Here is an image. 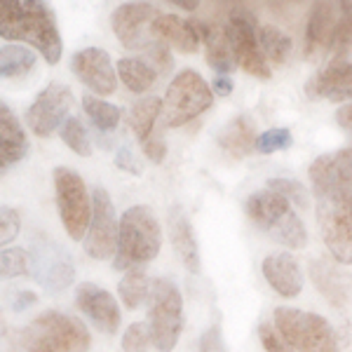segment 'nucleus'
I'll list each match as a JSON object with an SVG mask.
<instances>
[{"mask_svg":"<svg viewBox=\"0 0 352 352\" xmlns=\"http://www.w3.org/2000/svg\"><path fill=\"white\" fill-rule=\"evenodd\" d=\"M310 277L329 303L336 305V308H343L345 305V289H343V282H340L336 270L329 268L324 261H315V263L310 265Z\"/></svg>","mask_w":352,"mask_h":352,"instance_id":"obj_28","label":"nucleus"},{"mask_svg":"<svg viewBox=\"0 0 352 352\" xmlns=\"http://www.w3.org/2000/svg\"><path fill=\"white\" fill-rule=\"evenodd\" d=\"M340 16H343V3H315L305 24V59L320 61L333 47Z\"/></svg>","mask_w":352,"mask_h":352,"instance_id":"obj_15","label":"nucleus"},{"mask_svg":"<svg viewBox=\"0 0 352 352\" xmlns=\"http://www.w3.org/2000/svg\"><path fill=\"white\" fill-rule=\"evenodd\" d=\"M33 303H38V296L33 292H26V289H19L16 292V296L12 300V310L14 312H21V310H26V308H31Z\"/></svg>","mask_w":352,"mask_h":352,"instance_id":"obj_45","label":"nucleus"},{"mask_svg":"<svg viewBox=\"0 0 352 352\" xmlns=\"http://www.w3.org/2000/svg\"><path fill=\"white\" fill-rule=\"evenodd\" d=\"M212 92L217 94V96H230V92H232V82H230V78H228V76H217V78H214V82H212Z\"/></svg>","mask_w":352,"mask_h":352,"instance_id":"obj_47","label":"nucleus"},{"mask_svg":"<svg viewBox=\"0 0 352 352\" xmlns=\"http://www.w3.org/2000/svg\"><path fill=\"white\" fill-rule=\"evenodd\" d=\"M73 282V265L68 261H59V263L50 265L47 275L43 277V285L52 292H59V289L68 287Z\"/></svg>","mask_w":352,"mask_h":352,"instance_id":"obj_39","label":"nucleus"},{"mask_svg":"<svg viewBox=\"0 0 352 352\" xmlns=\"http://www.w3.org/2000/svg\"><path fill=\"white\" fill-rule=\"evenodd\" d=\"M247 217L256 228L268 232L275 242L289 249H303L308 244L303 221L296 217L287 197L277 195L275 190H258L247 197Z\"/></svg>","mask_w":352,"mask_h":352,"instance_id":"obj_3","label":"nucleus"},{"mask_svg":"<svg viewBox=\"0 0 352 352\" xmlns=\"http://www.w3.org/2000/svg\"><path fill=\"white\" fill-rule=\"evenodd\" d=\"M167 226H169V240H172V247L176 256L181 258V263H184V268L192 272V275L200 272V252H197V240L188 217L179 207H172Z\"/></svg>","mask_w":352,"mask_h":352,"instance_id":"obj_21","label":"nucleus"},{"mask_svg":"<svg viewBox=\"0 0 352 352\" xmlns=\"http://www.w3.org/2000/svg\"><path fill=\"white\" fill-rule=\"evenodd\" d=\"M258 43H261L263 54L268 56L272 64H285L289 59V54H292V38L275 26H261Z\"/></svg>","mask_w":352,"mask_h":352,"instance_id":"obj_30","label":"nucleus"},{"mask_svg":"<svg viewBox=\"0 0 352 352\" xmlns=\"http://www.w3.org/2000/svg\"><path fill=\"white\" fill-rule=\"evenodd\" d=\"M317 223L329 254L343 265L352 263V195L317 197Z\"/></svg>","mask_w":352,"mask_h":352,"instance_id":"obj_9","label":"nucleus"},{"mask_svg":"<svg viewBox=\"0 0 352 352\" xmlns=\"http://www.w3.org/2000/svg\"><path fill=\"white\" fill-rule=\"evenodd\" d=\"M148 343H153L151 329H148V324H141V322L129 324V329L122 336V350L124 352H146L148 350Z\"/></svg>","mask_w":352,"mask_h":352,"instance_id":"obj_38","label":"nucleus"},{"mask_svg":"<svg viewBox=\"0 0 352 352\" xmlns=\"http://www.w3.org/2000/svg\"><path fill=\"white\" fill-rule=\"evenodd\" d=\"M92 204L94 212L87 237H85V252L96 261L116 258L118 242H120V223L116 217V207L104 188H94Z\"/></svg>","mask_w":352,"mask_h":352,"instance_id":"obj_11","label":"nucleus"},{"mask_svg":"<svg viewBox=\"0 0 352 352\" xmlns=\"http://www.w3.org/2000/svg\"><path fill=\"white\" fill-rule=\"evenodd\" d=\"M82 109L87 113L89 120H92L99 129H104V132H111V129H116L118 124H120L122 111L113 104H106L104 99H96L92 94H85Z\"/></svg>","mask_w":352,"mask_h":352,"instance_id":"obj_31","label":"nucleus"},{"mask_svg":"<svg viewBox=\"0 0 352 352\" xmlns=\"http://www.w3.org/2000/svg\"><path fill=\"white\" fill-rule=\"evenodd\" d=\"M24 343L31 352H87L89 331L76 317L47 310L26 327Z\"/></svg>","mask_w":352,"mask_h":352,"instance_id":"obj_4","label":"nucleus"},{"mask_svg":"<svg viewBox=\"0 0 352 352\" xmlns=\"http://www.w3.org/2000/svg\"><path fill=\"white\" fill-rule=\"evenodd\" d=\"M73 109V92L61 82H52L36 96L31 109L26 111V122L36 136L54 134L66 124V116Z\"/></svg>","mask_w":352,"mask_h":352,"instance_id":"obj_12","label":"nucleus"},{"mask_svg":"<svg viewBox=\"0 0 352 352\" xmlns=\"http://www.w3.org/2000/svg\"><path fill=\"white\" fill-rule=\"evenodd\" d=\"M268 190H275L277 195L287 197L289 202H294L300 209H308V190H305L303 184L294 179H268Z\"/></svg>","mask_w":352,"mask_h":352,"instance_id":"obj_33","label":"nucleus"},{"mask_svg":"<svg viewBox=\"0 0 352 352\" xmlns=\"http://www.w3.org/2000/svg\"><path fill=\"white\" fill-rule=\"evenodd\" d=\"M160 223L155 214L146 204H134L122 214L120 221V242L113 258V268L132 272L139 270L160 254Z\"/></svg>","mask_w":352,"mask_h":352,"instance_id":"obj_2","label":"nucleus"},{"mask_svg":"<svg viewBox=\"0 0 352 352\" xmlns=\"http://www.w3.org/2000/svg\"><path fill=\"white\" fill-rule=\"evenodd\" d=\"M0 36L36 47L47 64H59L61 38L52 10L38 0H3L0 3Z\"/></svg>","mask_w":352,"mask_h":352,"instance_id":"obj_1","label":"nucleus"},{"mask_svg":"<svg viewBox=\"0 0 352 352\" xmlns=\"http://www.w3.org/2000/svg\"><path fill=\"white\" fill-rule=\"evenodd\" d=\"M195 33L200 36V41L204 43V56H207V64L214 68L221 76L235 71V54H232V43L228 36V28L226 26H214L200 19H190Z\"/></svg>","mask_w":352,"mask_h":352,"instance_id":"obj_19","label":"nucleus"},{"mask_svg":"<svg viewBox=\"0 0 352 352\" xmlns=\"http://www.w3.org/2000/svg\"><path fill=\"white\" fill-rule=\"evenodd\" d=\"M71 68L78 76V80L85 87L92 89L94 94L109 96L116 92L118 87L116 71H113L109 52H104L101 47H85L80 52H76L71 59Z\"/></svg>","mask_w":352,"mask_h":352,"instance_id":"obj_16","label":"nucleus"},{"mask_svg":"<svg viewBox=\"0 0 352 352\" xmlns=\"http://www.w3.org/2000/svg\"><path fill=\"white\" fill-rule=\"evenodd\" d=\"M315 197L352 195V148L324 153L308 167Z\"/></svg>","mask_w":352,"mask_h":352,"instance_id":"obj_13","label":"nucleus"},{"mask_svg":"<svg viewBox=\"0 0 352 352\" xmlns=\"http://www.w3.org/2000/svg\"><path fill=\"white\" fill-rule=\"evenodd\" d=\"M160 16L151 3H124L111 14V26L116 38L127 50H144L153 41L151 26Z\"/></svg>","mask_w":352,"mask_h":352,"instance_id":"obj_14","label":"nucleus"},{"mask_svg":"<svg viewBox=\"0 0 352 352\" xmlns=\"http://www.w3.org/2000/svg\"><path fill=\"white\" fill-rule=\"evenodd\" d=\"M228 36L232 43V54H235L237 66L244 68L249 76L261 78V80H268L270 78V66L263 56L258 43V21L256 14L252 12L244 5H235L228 14Z\"/></svg>","mask_w":352,"mask_h":352,"instance_id":"obj_10","label":"nucleus"},{"mask_svg":"<svg viewBox=\"0 0 352 352\" xmlns=\"http://www.w3.org/2000/svg\"><path fill=\"white\" fill-rule=\"evenodd\" d=\"M151 33L155 41H160L164 45H172L179 52L192 54L197 52V45H200V36L195 33L190 19H181L176 14H160L151 26Z\"/></svg>","mask_w":352,"mask_h":352,"instance_id":"obj_22","label":"nucleus"},{"mask_svg":"<svg viewBox=\"0 0 352 352\" xmlns=\"http://www.w3.org/2000/svg\"><path fill=\"white\" fill-rule=\"evenodd\" d=\"M19 228H21L19 212L12 209V207L0 209V242L10 244L16 235H19Z\"/></svg>","mask_w":352,"mask_h":352,"instance_id":"obj_40","label":"nucleus"},{"mask_svg":"<svg viewBox=\"0 0 352 352\" xmlns=\"http://www.w3.org/2000/svg\"><path fill=\"white\" fill-rule=\"evenodd\" d=\"M36 66V54L28 47H19V45H5L0 50V76L5 80H16V78H24L33 71Z\"/></svg>","mask_w":352,"mask_h":352,"instance_id":"obj_27","label":"nucleus"},{"mask_svg":"<svg viewBox=\"0 0 352 352\" xmlns=\"http://www.w3.org/2000/svg\"><path fill=\"white\" fill-rule=\"evenodd\" d=\"M76 303L101 331L116 333V329L120 327V308L106 289L85 282L76 292Z\"/></svg>","mask_w":352,"mask_h":352,"instance_id":"obj_18","label":"nucleus"},{"mask_svg":"<svg viewBox=\"0 0 352 352\" xmlns=\"http://www.w3.org/2000/svg\"><path fill=\"white\" fill-rule=\"evenodd\" d=\"M116 167H118V169H122V172L134 174V176H139V174H141V167L136 164L134 153L129 151V148H120V151L116 153Z\"/></svg>","mask_w":352,"mask_h":352,"instance_id":"obj_44","label":"nucleus"},{"mask_svg":"<svg viewBox=\"0 0 352 352\" xmlns=\"http://www.w3.org/2000/svg\"><path fill=\"white\" fill-rule=\"evenodd\" d=\"M352 50V3H343V16L333 38L331 54H336V59H343V54H348Z\"/></svg>","mask_w":352,"mask_h":352,"instance_id":"obj_34","label":"nucleus"},{"mask_svg":"<svg viewBox=\"0 0 352 352\" xmlns=\"http://www.w3.org/2000/svg\"><path fill=\"white\" fill-rule=\"evenodd\" d=\"M26 153L28 139L24 127L19 124L8 104H0V164H3V172L19 162Z\"/></svg>","mask_w":352,"mask_h":352,"instance_id":"obj_23","label":"nucleus"},{"mask_svg":"<svg viewBox=\"0 0 352 352\" xmlns=\"http://www.w3.org/2000/svg\"><path fill=\"white\" fill-rule=\"evenodd\" d=\"M172 5L174 8H181V10H197L200 8L197 0H188V3H186V0H172Z\"/></svg>","mask_w":352,"mask_h":352,"instance_id":"obj_48","label":"nucleus"},{"mask_svg":"<svg viewBox=\"0 0 352 352\" xmlns=\"http://www.w3.org/2000/svg\"><path fill=\"white\" fill-rule=\"evenodd\" d=\"M336 122L343 132H348L352 136V104H345L343 109L336 111Z\"/></svg>","mask_w":352,"mask_h":352,"instance_id":"obj_46","label":"nucleus"},{"mask_svg":"<svg viewBox=\"0 0 352 352\" xmlns=\"http://www.w3.org/2000/svg\"><path fill=\"white\" fill-rule=\"evenodd\" d=\"M256 127H254V120L249 116H237L235 120H230L221 129L219 134V146L228 153L230 157L240 160V157L249 155L254 148H256Z\"/></svg>","mask_w":352,"mask_h":352,"instance_id":"obj_24","label":"nucleus"},{"mask_svg":"<svg viewBox=\"0 0 352 352\" xmlns=\"http://www.w3.org/2000/svg\"><path fill=\"white\" fill-rule=\"evenodd\" d=\"M289 146H292V132L285 127L268 129V132L258 134V139H256V151L263 153V155L285 151V148H289Z\"/></svg>","mask_w":352,"mask_h":352,"instance_id":"obj_37","label":"nucleus"},{"mask_svg":"<svg viewBox=\"0 0 352 352\" xmlns=\"http://www.w3.org/2000/svg\"><path fill=\"white\" fill-rule=\"evenodd\" d=\"M258 336H261V343L268 352H294L292 345L287 343L285 338L280 336L277 329H272L270 324H261L258 327Z\"/></svg>","mask_w":352,"mask_h":352,"instance_id":"obj_41","label":"nucleus"},{"mask_svg":"<svg viewBox=\"0 0 352 352\" xmlns=\"http://www.w3.org/2000/svg\"><path fill=\"white\" fill-rule=\"evenodd\" d=\"M151 285L153 282L146 277V272L141 268L127 272V275L120 280V285H118V294H120L124 308L127 310L139 308V305L151 296Z\"/></svg>","mask_w":352,"mask_h":352,"instance_id":"obj_29","label":"nucleus"},{"mask_svg":"<svg viewBox=\"0 0 352 352\" xmlns=\"http://www.w3.org/2000/svg\"><path fill=\"white\" fill-rule=\"evenodd\" d=\"M0 270H3V277H21L28 272V258L26 252L19 247H5L3 254H0Z\"/></svg>","mask_w":352,"mask_h":352,"instance_id":"obj_36","label":"nucleus"},{"mask_svg":"<svg viewBox=\"0 0 352 352\" xmlns=\"http://www.w3.org/2000/svg\"><path fill=\"white\" fill-rule=\"evenodd\" d=\"M162 99L160 96H146V99L136 101L129 111V129L134 132V136L139 139V144H146L153 134V127H155L157 118L162 113Z\"/></svg>","mask_w":352,"mask_h":352,"instance_id":"obj_25","label":"nucleus"},{"mask_svg":"<svg viewBox=\"0 0 352 352\" xmlns=\"http://www.w3.org/2000/svg\"><path fill=\"white\" fill-rule=\"evenodd\" d=\"M275 329L298 352H340L333 329L324 317L298 308H277Z\"/></svg>","mask_w":352,"mask_h":352,"instance_id":"obj_5","label":"nucleus"},{"mask_svg":"<svg viewBox=\"0 0 352 352\" xmlns=\"http://www.w3.org/2000/svg\"><path fill=\"white\" fill-rule=\"evenodd\" d=\"M52 179L56 190V207H59V217L66 235L71 240H82V237H87L94 212L92 197L85 188V181L80 179V174L68 167H56Z\"/></svg>","mask_w":352,"mask_h":352,"instance_id":"obj_8","label":"nucleus"},{"mask_svg":"<svg viewBox=\"0 0 352 352\" xmlns=\"http://www.w3.org/2000/svg\"><path fill=\"white\" fill-rule=\"evenodd\" d=\"M118 76L124 87L134 94L148 92V89L157 80V71L151 64H146L144 59H120L118 61Z\"/></svg>","mask_w":352,"mask_h":352,"instance_id":"obj_26","label":"nucleus"},{"mask_svg":"<svg viewBox=\"0 0 352 352\" xmlns=\"http://www.w3.org/2000/svg\"><path fill=\"white\" fill-rule=\"evenodd\" d=\"M59 134H61V141H64L76 155H80V157L92 155V144H89V136L85 132L80 118H68L64 127L59 129Z\"/></svg>","mask_w":352,"mask_h":352,"instance_id":"obj_32","label":"nucleus"},{"mask_svg":"<svg viewBox=\"0 0 352 352\" xmlns=\"http://www.w3.org/2000/svg\"><path fill=\"white\" fill-rule=\"evenodd\" d=\"M141 146H144V155L148 157L151 162H162L164 155H167V144H164V136L160 132H153L151 139Z\"/></svg>","mask_w":352,"mask_h":352,"instance_id":"obj_42","label":"nucleus"},{"mask_svg":"<svg viewBox=\"0 0 352 352\" xmlns=\"http://www.w3.org/2000/svg\"><path fill=\"white\" fill-rule=\"evenodd\" d=\"M200 352H226L219 327H209L200 338Z\"/></svg>","mask_w":352,"mask_h":352,"instance_id":"obj_43","label":"nucleus"},{"mask_svg":"<svg viewBox=\"0 0 352 352\" xmlns=\"http://www.w3.org/2000/svg\"><path fill=\"white\" fill-rule=\"evenodd\" d=\"M212 101L214 92L204 82V78L197 71L186 68L169 82L167 94L162 99V120L167 127H181L202 116L212 106Z\"/></svg>","mask_w":352,"mask_h":352,"instance_id":"obj_6","label":"nucleus"},{"mask_svg":"<svg viewBox=\"0 0 352 352\" xmlns=\"http://www.w3.org/2000/svg\"><path fill=\"white\" fill-rule=\"evenodd\" d=\"M141 52L146 54V64H151L153 68L157 71V76H164V73L172 71V52H169V45H164L160 41H155L153 38L151 43L144 45V50Z\"/></svg>","mask_w":352,"mask_h":352,"instance_id":"obj_35","label":"nucleus"},{"mask_svg":"<svg viewBox=\"0 0 352 352\" xmlns=\"http://www.w3.org/2000/svg\"><path fill=\"white\" fill-rule=\"evenodd\" d=\"M184 324V298L169 280H153L148 296L151 340L160 352H172Z\"/></svg>","mask_w":352,"mask_h":352,"instance_id":"obj_7","label":"nucleus"},{"mask_svg":"<svg viewBox=\"0 0 352 352\" xmlns=\"http://www.w3.org/2000/svg\"><path fill=\"white\" fill-rule=\"evenodd\" d=\"M305 94L310 99H329V101H348L352 99V61L333 59L329 66L305 82Z\"/></svg>","mask_w":352,"mask_h":352,"instance_id":"obj_17","label":"nucleus"},{"mask_svg":"<svg viewBox=\"0 0 352 352\" xmlns=\"http://www.w3.org/2000/svg\"><path fill=\"white\" fill-rule=\"evenodd\" d=\"M263 277L280 296L294 298L303 289V272L289 254H272L263 261Z\"/></svg>","mask_w":352,"mask_h":352,"instance_id":"obj_20","label":"nucleus"}]
</instances>
